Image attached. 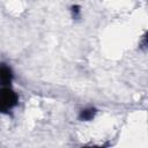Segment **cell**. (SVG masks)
Wrapping results in <instances>:
<instances>
[{"instance_id":"cell-4","label":"cell","mask_w":148,"mask_h":148,"mask_svg":"<svg viewBox=\"0 0 148 148\" xmlns=\"http://www.w3.org/2000/svg\"><path fill=\"white\" fill-rule=\"evenodd\" d=\"M71 13L73 18H79L81 16V7L79 5H73L71 7Z\"/></svg>"},{"instance_id":"cell-1","label":"cell","mask_w":148,"mask_h":148,"mask_svg":"<svg viewBox=\"0 0 148 148\" xmlns=\"http://www.w3.org/2000/svg\"><path fill=\"white\" fill-rule=\"evenodd\" d=\"M18 96L9 87L0 88V113H8L17 105Z\"/></svg>"},{"instance_id":"cell-2","label":"cell","mask_w":148,"mask_h":148,"mask_svg":"<svg viewBox=\"0 0 148 148\" xmlns=\"http://www.w3.org/2000/svg\"><path fill=\"white\" fill-rule=\"evenodd\" d=\"M13 81V72L6 64H0V86L9 87Z\"/></svg>"},{"instance_id":"cell-5","label":"cell","mask_w":148,"mask_h":148,"mask_svg":"<svg viewBox=\"0 0 148 148\" xmlns=\"http://www.w3.org/2000/svg\"><path fill=\"white\" fill-rule=\"evenodd\" d=\"M81 148H105V147L104 146H84Z\"/></svg>"},{"instance_id":"cell-3","label":"cell","mask_w":148,"mask_h":148,"mask_svg":"<svg viewBox=\"0 0 148 148\" xmlns=\"http://www.w3.org/2000/svg\"><path fill=\"white\" fill-rule=\"evenodd\" d=\"M96 113H97V110H96L95 108H92V106L84 108V109H82V110L80 111V113H79V119L82 120V121H90V120H92V119L95 118Z\"/></svg>"}]
</instances>
